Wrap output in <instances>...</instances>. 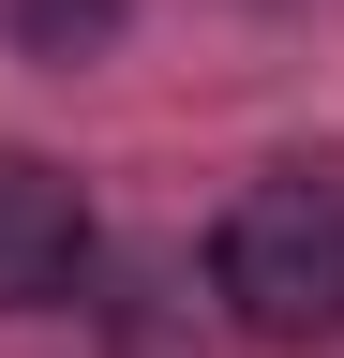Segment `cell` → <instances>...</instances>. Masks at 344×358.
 <instances>
[{"label": "cell", "mask_w": 344, "mask_h": 358, "mask_svg": "<svg viewBox=\"0 0 344 358\" xmlns=\"http://www.w3.org/2000/svg\"><path fill=\"white\" fill-rule=\"evenodd\" d=\"M209 284L254 343H315L344 329V194L329 179H254L225 209V239H209Z\"/></svg>", "instance_id": "1"}, {"label": "cell", "mask_w": 344, "mask_h": 358, "mask_svg": "<svg viewBox=\"0 0 344 358\" xmlns=\"http://www.w3.org/2000/svg\"><path fill=\"white\" fill-rule=\"evenodd\" d=\"M75 254H90L75 179H60V164H30V150H0V313L60 299V284H75Z\"/></svg>", "instance_id": "2"}, {"label": "cell", "mask_w": 344, "mask_h": 358, "mask_svg": "<svg viewBox=\"0 0 344 358\" xmlns=\"http://www.w3.org/2000/svg\"><path fill=\"white\" fill-rule=\"evenodd\" d=\"M0 15H15L30 60H75V45H105V30H120V0H0Z\"/></svg>", "instance_id": "3"}]
</instances>
